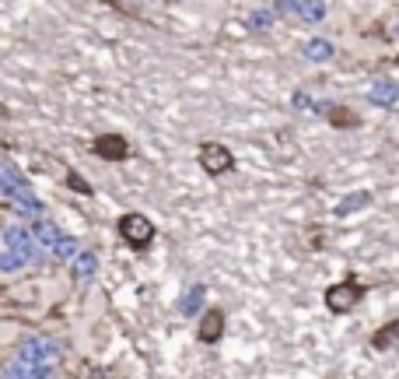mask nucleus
Instances as JSON below:
<instances>
[{
    "label": "nucleus",
    "mask_w": 399,
    "mask_h": 379,
    "mask_svg": "<svg viewBox=\"0 0 399 379\" xmlns=\"http://www.w3.org/2000/svg\"><path fill=\"white\" fill-rule=\"evenodd\" d=\"M116 232H119L123 246H130V249H147L151 243H155V236H158L155 221L144 218V215H137V211L123 215V218L116 221Z\"/></svg>",
    "instance_id": "obj_1"
},
{
    "label": "nucleus",
    "mask_w": 399,
    "mask_h": 379,
    "mask_svg": "<svg viewBox=\"0 0 399 379\" xmlns=\"http://www.w3.org/2000/svg\"><path fill=\"white\" fill-rule=\"evenodd\" d=\"M364 284H361V278L357 274H347L340 284H333V288H326V309L329 313H350L357 302H364Z\"/></svg>",
    "instance_id": "obj_2"
},
{
    "label": "nucleus",
    "mask_w": 399,
    "mask_h": 379,
    "mask_svg": "<svg viewBox=\"0 0 399 379\" xmlns=\"http://www.w3.org/2000/svg\"><path fill=\"white\" fill-rule=\"evenodd\" d=\"M196 162H200V169L207 172V176H224V172L235 169V155L221 140H203L200 151H196Z\"/></svg>",
    "instance_id": "obj_3"
},
{
    "label": "nucleus",
    "mask_w": 399,
    "mask_h": 379,
    "mask_svg": "<svg viewBox=\"0 0 399 379\" xmlns=\"http://www.w3.org/2000/svg\"><path fill=\"white\" fill-rule=\"evenodd\" d=\"M91 151L102 162H127L130 158V140L123 134H99L91 140Z\"/></svg>",
    "instance_id": "obj_4"
},
{
    "label": "nucleus",
    "mask_w": 399,
    "mask_h": 379,
    "mask_svg": "<svg viewBox=\"0 0 399 379\" xmlns=\"http://www.w3.org/2000/svg\"><path fill=\"white\" fill-rule=\"evenodd\" d=\"M196 337L203 341V344H218L221 337H224V309H218V306H210L203 316H200V327H196Z\"/></svg>",
    "instance_id": "obj_5"
},
{
    "label": "nucleus",
    "mask_w": 399,
    "mask_h": 379,
    "mask_svg": "<svg viewBox=\"0 0 399 379\" xmlns=\"http://www.w3.org/2000/svg\"><path fill=\"white\" fill-rule=\"evenodd\" d=\"M396 341H399V319L385 323V327L372 337V347H375V352H385V347H389V344H396Z\"/></svg>",
    "instance_id": "obj_6"
},
{
    "label": "nucleus",
    "mask_w": 399,
    "mask_h": 379,
    "mask_svg": "<svg viewBox=\"0 0 399 379\" xmlns=\"http://www.w3.org/2000/svg\"><path fill=\"white\" fill-rule=\"evenodd\" d=\"M329 123L340 127V130H354V127L361 123V116L350 112V109H333V112H329Z\"/></svg>",
    "instance_id": "obj_7"
},
{
    "label": "nucleus",
    "mask_w": 399,
    "mask_h": 379,
    "mask_svg": "<svg viewBox=\"0 0 399 379\" xmlns=\"http://www.w3.org/2000/svg\"><path fill=\"white\" fill-rule=\"evenodd\" d=\"M67 180H70V186H74L77 193H91V186H88V183H81V180L74 176V172H70V176H67Z\"/></svg>",
    "instance_id": "obj_8"
}]
</instances>
